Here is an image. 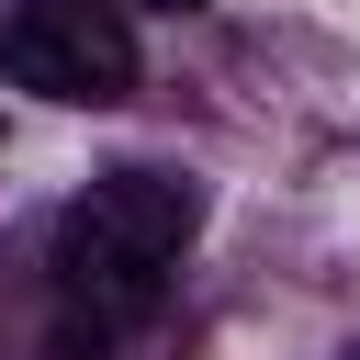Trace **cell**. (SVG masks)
<instances>
[{
  "label": "cell",
  "instance_id": "6da1fadb",
  "mask_svg": "<svg viewBox=\"0 0 360 360\" xmlns=\"http://www.w3.org/2000/svg\"><path fill=\"white\" fill-rule=\"evenodd\" d=\"M191 236H202V191H191L180 169H101V180L56 214V248H45L68 338L101 349V338L146 326V315L169 304V270H180Z\"/></svg>",
  "mask_w": 360,
  "mask_h": 360
},
{
  "label": "cell",
  "instance_id": "7a4b0ae2",
  "mask_svg": "<svg viewBox=\"0 0 360 360\" xmlns=\"http://www.w3.org/2000/svg\"><path fill=\"white\" fill-rule=\"evenodd\" d=\"M0 79L68 112H112L135 90V22L124 0H0Z\"/></svg>",
  "mask_w": 360,
  "mask_h": 360
},
{
  "label": "cell",
  "instance_id": "3957f363",
  "mask_svg": "<svg viewBox=\"0 0 360 360\" xmlns=\"http://www.w3.org/2000/svg\"><path fill=\"white\" fill-rule=\"evenodd\" d=\"M158 11H214V0H158Z\"/></svg>",
  "mask_w": 360,
  "mask_h": 360
}]
</instances>
